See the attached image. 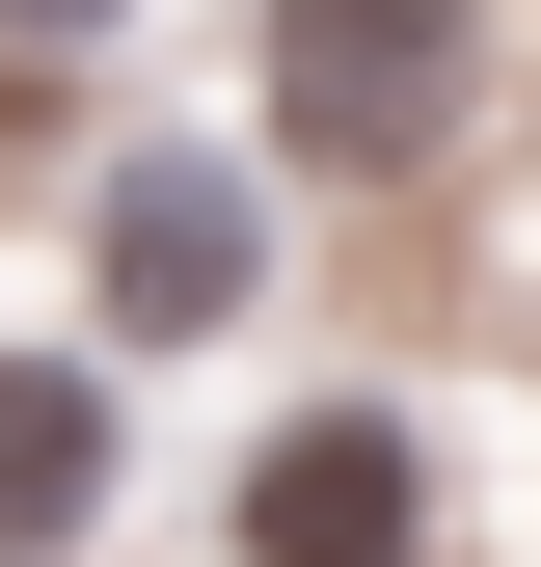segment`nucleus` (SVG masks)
Listing matches in <instances>:
<instances>
[{
	"label": "nucleus",
	"instance_id": "2",
	"mask_svg": "<svg viewBox=\"0 0 541 567\" xmlns=\"http://www.w3.org/2000/svg\"><path fill=\"white\" fill-rule=\"evenodd\" d=\"M244 298H270V163L244 135H135L82 189V351L135 379V351H217Z\"/></svg>",
	"mask_w": 541,
	"mask_h": 567
},
{
	"label": "nucleus",
	"instance_id": "1",
	"mask_svg": "<svg viewBox=\"0 0 541 567\" xmlns=\"http://www.w3.org/2000/svg\"><path fill=\"white\" fill-rule=\"evenodd\" d=\"M488 109V0H270L244 28V163L270 189H406Z\"/></svg>",
	"mask_w": 541,
	"mask_h": 567
},
{
	"label": "nucleus",
	"instance_id": "3",
	"mask_svg": "<svg viewBox=\"0 0 541 567\" xmlns=\"http://www.w3.org/2000/svg\"><path fill=\"white\" fill-rule=\"evenodd\" d=\"M217 540L244 567H433V433H406V405H270L244 433V486H217Z\"/></svg>",
	"mask_w": 541,
	"mask_h": 567
},
{
	"label": "nucleus",
	"instance_id": "4",
	"mask_svg": "<svg viewBox=\"0 0 541 567\" xmlns=\"http://www.w3.org/2000/svg\"><path fill=\"white\" fill-rule=\"evenodd\" d=\"M135 514V379L109 351H0V567H82Z\"/></svg>",
	"mask_w": 541,
	"mask_h": 567
},
{
	"label": "nucleus",
	"instance_id": "5",
	"mask_svg": "<svg viewBox=\"0 0 541 567\" xmlns=\"http://www.w3.org/2000/svg\"><path fill=\"white\" fill-rule=\"evenodd\" d=\"M163 0H0V54H135Z\"/></svg>",
	"mask_w": 541,
	"mask_h": 567
}]
</instances>
